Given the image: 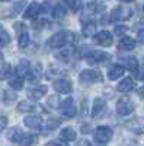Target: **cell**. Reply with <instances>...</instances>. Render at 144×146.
<instances>
[{"mask_svg":"<svg viewBox=\"0 0 144 146\" xmlns=\"http://www.w3.org/2000/svg\"><path fill=\"white\" fill-rule=\"evenodd\" d=\"M0 2H9V0H0Z\"/></svg>","mask_w":144,"mask_h":146,"instance_id":"c3c4849f","label":"cell"},{"mask_svg":"<svg viewBox=\"0 0 144 146\" xmlns=\"http://www.w3.org/2000/svg\"><path fill=\"white\" fill-rule=\"evenodd\" d=\"M15 29H16L18 34H22L23 31H26V27L23 25L22 22H16V23H15Z\"/></svg>","mask_w":144,"mask_h":146,"instance_id":"f35d334b","label":"cell"},{"mask_svg":"<svg viewBox=\"0 0 144 146\" xmlns=\"http://www.w3.org/2000/svg\"><path fill=\"white\" fill-rule=\"evenodd\" d=\"M25 6H26V2H25V0L16 2V3L13 5V15H19V13H22V10H25Z\"/></svg>","mask_w":144,"mask_h":146,"instance_id":"1f68e13d","label":"cell"},{"mask_svg":"<svg viewBox=\"0 0 144 146\" xmlns=\"http://www.w3.org/2000/svg\"><path fill=\"white\" fill-rule=\"evenodd\" d=\"M73 56V48H60V51L55 54V58H60L61 62H70Z\"/></svg>","mask_w":144,"mask_h":146,"instance_id":"cb8c5ba5","label":"cell"},{"mask_svg":"<svg viewBox=\"0 0 144 146\" xmlns=\"http://www.w3.org/2000/svg\"><path fill=\"white\" fill-rule=\"evenodd\" d=\"M134 104L133 101H131L130 98H127V96H124V98H121L118 102H116V113L119 115H128L134 111Z\"/></svg>","mask_w":144,"mask_h":146,"instance_id":"52a82bcc","label":"cell"},{"mask_svg":"<svg viewBox=\"0 0 144 146\" xmlns=\"http://www.w3.org/2000/svg\"><path fill=\"white\" fill-rule=\"evenodd\" d=\"M135 88V83H134V80L131 79V78H125L122 82H119L118 83V91L119 92H130V91H133Z\"/></svg>","mask_w":144,"mask_h":146,"instance_id":"d6986e66","label":"cell"},{"mask_svg":"<svg viewBox=\"0 0 144 146\" xmlns=\"http://www.w3.org/2000/svg\"><path fill=\"white\" fill-rule=\"evenodd\" d=\"M79 80L83 83H95V82H102V75L99 70H83L79 75Z\"/></svg>","mask_w":144,"mask_h":146,"instance_id":"5b68a950","label":"cell"},{"mask_svg":"<svg viewBox=\"0 0 144 146\" xmlns=\"http://www.w3.org/2000/svg\"><path fill=\"white\" fill-rule=\"evenodd\" d=\"M42 76V69H41V64L37 63V64H31V69H29V73H28V79L31 80H39Z\"/></svg>","mask_w":144,"mask_h":146,"instance_id":"ffe728a7","label":"cell"},{"mask_svg":"<svg viewBox=\"0 0 144 146\" xmlns=\"http://www.w3.org/2000/svg\"><path fill=\"white\" fill-rule=\"evenodd\" d=\"M138 41H140L141 44H144V29H141V31L138 32Z\"/></svg>","mask_w":144,"mask_h":146,"instance_id":"7bdbcfd3","label":"cell"},{"mask_svg":"<svg viewBox=\"0 0 144 146\" xmlns=\"http://www.w3.org/2000/svg\"><path fill=\"white\" fill-rule=\"evenodd\" d=\"M124 60H125L127 69H128L130 72L137 73V70H138V60H137L135 57H127V58H124Z\"/></svg>","mask_w":144,"mask_h":146,"instance_id":"484cf974","label":"cell"},{"mask_svg":"<svg viewBox=\"0 0 144 146\" xmlns=\"http://www.w3.org/2000/svg\"><path fill=\"white\" fill-rule=\"evenodd\" d=\"M115 32H116V34H121V32H125V28H122V27H116V28H115Z\"/></svg>","mask_w":144,"mask_h":146,"instance_id":"ee69618b","label":"cell"},{"mask_svg":"<svg viewBox=\"0 0 144 146\" xmlns=\"http://www.w3.org/2000/svg\"><path fill=\"white\" fill-rule=\"evenodd\" d=\"M74 41H76L74 32H71V31H60V32L54 34L51 38L48 40V47L58 50V48H63L66 45L73 44Z\"/></svg>","mask_w":144,"mask_h":146,"instance_id":"6da1fadb","label":"cell"},{"mask_svg":"<svg viewBox=\"0 0 144 146\" xmlns=\"http://www.w3.org/2000/svg\"><path fill=\"white\" fill-rule=\"evenodd\" d=\"M45 146H68L66 142H60V140H50V142H47Z\"/></svg>","mask_w":144,"mask_h":146,"instance_id":"74e56055","label":"cell"},{"mask_svg":"<svg viewBox=\"0 0 144 146\" xmlns=\"http://www.w3.org/2000/svg\"><path fill=\"white\" fill-rule=\"evenodd\" d=\"M83 57L86 58V62L89 64H99V63H105L111 58V54H108L105 51L101 50H83Z\"/></svg>","mask_w":144,"mask_h":146,"instance_id":"7a4b0ae2","label":"cell"},{"mask_svg":"<svg viewBox=\"0 0 144 146\" xmlns=\"http://www.w3.org/2000/svg\"><path fill=\"white\" fill-rule=\"evenodd\" d=\"M6 126H7V118L5 115H0V131H2Z\"/></svg>","mask_w":144,"mask_h":146,"instance_id":"ab89813d","label":"cell"},{"mask_svg":"<svg viewBox=\"0 0 144 146\" xmlns=\"http://www.w3.org/2000/svg\"><path fill=\"white\" fill-rule=\"evenodd\" d=\"M23 78H19V76H16V78H13V79H10V88L12 89H15V91H19V89H22L23 88V80H22Z\"/></svg>","mask_w":144,"mask_h":146,"instance_id":"f1b7e54d","label":"cell"},{"mask_svg":"<svg viewBox=\"0 0 144 146\" xmlns=\"http://www.w3.org/2000/svg\"><path fill=\"white\" fill-rule=\"evenodd\" d=\"M76 146H92V145H90V142H89V140H86V139H83V140L77 142V145H76Z\"/></svg>","mask_w":144,"mask_h":146,"instance_id":"b9f144b4","label":"cell"},{"mask_svg":"<svg viewBox=\"0 0 144 146\" xmlns=\"http://www.w3.org/2000/svg\"><path fill=\"white\" fill-rule=\"evenodd\" d=\"M60 113H61V115L68 117V118L74 117L77 114V108L74 105L73 98H67V100H64L61 104H60Z\"/></svg>","mask_w":144,"mask_h":146,"instance_id":"8992f818","label":"cell"},{"mask_svg":"<svg viewBox=\"0 0 144 146\" xmlns=\"http://www.w3.org/2000/svg\"><path fill=\"white\" fill-rule=\"evenodd\" d=\"M13 69H12V66L9 64H5L2 69H0V80H5V79H10V76L13 75Z\"/></svg>","mask_w":144,"mask_h":146,"instance_id":"4316f807","label":"cell"},{"mask_svg":"<svg viewBox=\"0 0 144 146\" xmlns=\"http://www.w3.org/2000/svg\"><path fill=\"white\" fill-rule=\"evenodd\" d=\"M47 94V88L45 86H32L28 89V95H29V98L31 100H41L42 96Z\"/></svg>","mask_w":144,"mask_h":146,"instance_id":"ac0fdd59","label":"cell"},{"mask_svg":"<svg viewBox=\"0 0 144 146\" xmlns=\"http://www.w3.org/2000/svg\"><path fill=\"white\" fill-rule=\"evenodd\" d=\"M18 111H20V113H34V114H37V113H44L45 110L42 108V105L32 104V102H29V101H22V102H19V105H18Z\"/></svg>","mask_w":144,"mask_h":146,"instance_id":"9c48e42d","label":"cell"},{"mask_svg":"<svg viewBox=\"0 0 144 146\" xmlns=\"http://www.w3.org/2000/svg\"><path fill=\"white\" fill-rule=\"evenodd\" d=\"M18 44H19V48H25V47L29 44V34H28L26 31H23L22 34H19V41H18Z\"/></svg>","mask_w":144,"mask_h":146,"instance_id":"f546056e","label":"cell"},{"mask_svg":"<svg viewBox=\"0 0 144 146\" xmlns=\"http://www.w3.org/2000/svg\"><path fill=\"white\" fill-rule=\"evenodd\" d=\"M22 136H23V133H22L18 127H12V129L7 131V139H9L10 142H13V143H20Z\"/></svg>","mask_w":144,"mask_h":146,"instance_id":"7402d4cb","label":"cell"},{"mask_svg":"<svg viewBox=\"0 0 144 146\" xmlns=\"http://www.w3.org/2000/svg\"><path fill=\"white\" fill-rule=\"evenodd\" d=\"M128 127H130V130H133V131H137V133H144V126H140L138 123H128Z\"/></svg>","mask_w":144,"mask_h":146,"instance_id":"d590c367","label":"cell"},{"mask_svg":"<svg viewBox=\"0 0 144 146\" xmlns=\"http://www.w3.org/2000/svg\"><path fill=\"white\" fill-rule=\"evenodd\" d=\"M87 9L92 12V13H98V15H101V13H103V12H105L106 6H105L102 2H98V0H92V2L87 3Z\"/></svg>","mask_w":144,"mask_h":146,"instance_id":"44dd1931","label":"cell"},{"mask_svg":"<svg viewBox=\"0 0 144 146\" xmlns=\"http://www.w3.org/2000/svg\"><path fill=\"white\" fill-rule=\"evenodd\" d=\"M124 73H125V69H124L122 66H119V64H116V66L111 67L109 73H108V78H109L111 80H116L118 78H121V76L124 75Z\"/></svg>","mask_w":144,"mask_h":146,"instance_id":"603a6c76","label":"cell"},{"mask_svg":"<svg viewBox=\"0 0 144 146\" xmlns=\"http://www.w3.org/2000/svg\"><path fill=\"white\" fill-rule=\"evenodd\" d=\"M138 95L141 96V98H144V86H141V89L138 91Z\"/></svg>","mask_w":144,"mask_h":146,"instance_id":"f6af8a7d","label":"cell"},{"mask_svg":"<svg viewBox=\"0 0 144 146\" xmlns=\"http://www.w3.org/2000/svg\"><path fill=\"white\" fill-rule=\"evenodd\" d=\"M10 42V36H9V34L6 32V29L0 25V47H3V45H6V44H9Z\"/></svg>","mask_w":144,"mask_h":146,"instance_id":"4dcf8cb0","label":"cell"},{"mask_svg":"<svg viewBox=\"0 0 144 146\" xmlns=\"http://www.w3.org/2000/svg\"><path fill=\"white\" fill-rule=\"evenodd\" d=\"M93 40L102 47H109L114 42V36L109 31H99L96 35H93Z\"/></svg>","mask_w":144,"mask_h":146,"instance_id":"ba28073f","label":"cell"},{"mask_svg":"<svg viewBox=\"0 0 144 146\" xmlns=\"http://www.w3.org/2000/svg\"><path fill=\"white\" fill-rule=\"evenodd\" d=\"M68 10H70V9H68L67 2H66V0H61V2L57 3L55 7L53 9V16H54L55 19H63V18L67 15Z\"/></svg>","mask_w":144,"mask_h":146,"instance_id":"4fadbf2b","label":"cell"},{"mask_svg":"<svg viewBox=\"0 0 144 146\" xmlns=\"http://www.w3.org/2000/svg\"><path fill=\"white\" fill-rule=\"evenodd\" d=\"M135 45H137L135 40L134 38H130V36H122V38L119 40V42H118V48H119V50H124V51L134 50Z\"/></svg>","mask_w":144,"mask_h":146,"instance_id":"9a60e30c","label":"cell"},{"mask_svg":"<svg viewBox=\"0 0 144 146\" xmlns=\"http://www.w3.org/2000/svg\"><path fill=\"white\" fill-rule=\"evenodd\" d=\"M41 13V5L37 2H32L31 5H28V7L23 10V18L25 19H35Z\"/></svg>","mask_w":144,"mask_h":146,"instance_id":"7c38bea8","label":"cell"},{"mask_svg":"<svg viewBox=\"0 0 144 146\" xmlns=\"http://www.w3.org/2000/svg\"><path fill=\"white\" fill-rule=\"evenodd\" d=\"M29 69H31V63L28 62V60L22 58L20 62L18 63L16 69H15V75L19 76V78H26L28 73H29Z\"/></svg>","mask_w":144,"mask_h":146,"instance_id":"5bb4252c","label":"cell"},{"mask_svg":"<svg viewBox=\"0 0 144 146\" xmlns=\"http://www.w3.org/2000/svg\"><path fill=\"white\" fill-rule=\"evenodd\" d=\"M23 124H25L28 129H32V130H42V118L38 117V115H28L23 118Z\"/></svg>","mask_w":144,"mask_h":146,"instance_id":"8fae6325","label":"cell"},{"mask_svg":"<svg viewBox=\"0 0 144 146\" xmlns=\"http://www.w3.org/2000/svg\"><path fill=\"white\" fill-rule=\"evenodd\" d=\"M60 137H61L63 140H66V142H71V140L76 139V131L71 127H66V129L61 130V133H60Z\"/></svg>","mask_w":144,"mask_h":146,"instance_id":"d4e9b609","label":"cell"},{"mask_svg":"<svg viewBox=\"0 0 144 146\" xmlns=\"http://www.w3.org/2000/svg\"><path fill=\"white\" fill-rule=\"evenodd\" d=\"M137 78L140 79V80H144V67H141V70H137Z\"/></svg>","mask_w":144,"mask_h":146,"instance_id":"60d3db41","label":"cell"},{"mask_svg":"<svg viewBox=\"0 0 144 146\" xmlns=\"http://www.w3.org/2000/svg\"><path fill=\"white\" fill-rule=\"evenodd\" d=\"M60 123H61V120H55V118H48V121H47V129L48 130H53V129H55Z\"/></svg>","mask_w":144,"mask_h":146,"instance_id":"e575fe53","label":"cell"},{"mask_svg":"<svg viewBox=\"0 0 144 146\" xmlns=\"http://www.w3.org/2000/svg\"><path fill=\"white\" fill-rule=\"evenodd\" d=\"M48 107L51 108H60V96L58 95H51L50 98H48Z\"/></svg>","mask_w":144,"mask_h":146,"instance_id":"d6a6232c","label":"cell"},{"mask_svg":"<svg viewBox=\"0 0 144 146\" xmlns=\"http://www.w3.org/2000/svg\"><path fill=\"white\" fill-rule=\"evenodd\" d=\"M106 102L102 100V98H96L95 100V104H93V111H92V114H93V117H101L105 111H106Z\"/></svg>","mask_w":144,"mask_h":146,"instance_id":"e0dca14e","label":"cell"},{"mask_svg":"<svg viewBox=\"0 0 144 146\" xmlns=\"http://www.w3.org/2000/svg\"><path fill=\"white\" fill-rule=\"evenodd\" d=\"M35 142H37V137H35L34 135H25V133H23L22 140H20L19 145H22V146H32Z\"/></svg>","mask_w":144,"mask_h":146,"instance_id":"83f0119b","label":"cell"},{"mask_svg":"<svg viewBox=\"0 0 144 146\" xmlns=\"http://www.w3.org/2000/svg\"><path fill=\"white\" fill-rule=\"evenodd\" d=\"M131 16H133V10L125 6H116L111 12V19L114 22H124L128 21Z\"/></svg>","mask_w":144,"mask_h":146,"instance_id":"277c9868","label":"cell"},{"mask_svg":"<svg viewBox=\"0 0 144 146\" xmlns=\"http://www.w3.org/2000/svg\"><path fill=\"white\" fill-rule=\"evenodd\" d=\"M82 23H83V35L85 36H93L95 35V29H96V23L93 21H90L89 18H82Z\"/></svg>","mask_w":144,"mask_h":146,"instance_id":"2e32d148","label":"cell"},{"mask_svg":"<svg viewBox=\"0 0 144 146\" xmlns=\"http://www.w3.org/2000/svg\"><path fill=\"white\" fill-rule=\"evenodd\" d=\"M82 133H89V126H85V127H82Z\"/></svg>","mask_w":144,"mask_h":146,"instance_id":"bcb514c9","label":"cell"},{"mask_svg":"<svg viewBox=\"0 0 144 146\" xmlns=\"http://www.w3.org/2000/svg\"><path fill=\"white\" fill-rule=\"evenodd\" d=\"M66 2H67L70 10H73V12H77V10H79V6H80V5H79L77 0H66Z\"/></svg>","mask_w":144,"mask_h":146,"instance_id":"8d00e7d4","label":"cell"},{"mask_svg":"<svg viewBox=\"0 0 144 146\" xmlns=\"http://www.w3.org/2000/svg\"><path fill=\"white\" fill-rule=\"evenodd\" d=\"M112 136H114V131L108 126H98L93 133V137H95L96 143H108L112 139Z\"/></svg>","mask_w":144,"mask_h":146,"instance_id":"3957f363","label":"cell"},{"mask_svg":"<svg viewBox=\"0 0 144 146\" xmlns=\"http://www.w3.org/2000/svg\"><path fill=\"white\" fill-rule=\"evenodd\" d=\"M121 2H125V3H133V2H135V0H121Z\"/></svg>","mask_w":144,"mask_h":146,"instance_id":"7dc6e473","label":"cell"},{"mask_svg":"<svg viewBox=\"0 0 144 146\" xmlns=\"http://www.w3.org/2000/svg\"><path fill=\"white\" fill-rule=\"evenodd\" d=\"M53 88L55 92L58 94H70L73 91V86H71V82L68 79H57L53 83Z\"/></svg>","mask_w":144,"mask_h":146,"instance_id":"30bf717a","label":"cell"},{"mask_svg":"<svg viewBox=\"0 0 144 146\" xmlns=\"http://www.w3.org/2000/svg\"><path fill=\"white\" fill-rule=\"evenodd\" d=\"M3 94H5V95H3V101H5L6 104H12V102L16 100V94H15V92H12V91H5Z\"/></svg>","mask_w":144,"mask_h":146,"instance_id":"836d02e7","label":"cell"}]
</instances>
